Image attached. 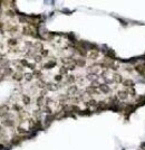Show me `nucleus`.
<instances>
[{"label": "nucleus", "instance_id": "1", "mask_svg": "<svg viewBox=\"0 0 145 150\" xmlns=\"http://www.w3.org/2000/svg\"><path fill=\"white\" fill-rule=\"evenodd\" d=\"M22 31H24V34L25 35H29V36H34V37H37L38 35L35 34L36 31H35L30 26H26V27H24V29H22Z\"/></svg>", "mask_w": 145, "mask_h": 150}, {"label": "nucleus", "instance_id": "2", "mask_svg": "<svg viewBox=\"0 0 145 150\" xmlns=\"http://www.w3.org/2000/svg\"><path fill=\"white\" fill-rule=\"evenodd\" d=\"M117 98L118 100H122V101H125V100L128 99V93L126 90H123V91H118L117 93Z\"/></svg>", "mask_w": 145, "mask_h": 150}, {"label": "nucleus", "instance_id": "3", "mask_svg": "<svg viewBox=\"0 0 145 150\" xmlns=\"http://www.w3.org/2000/svg\"><path fill=\"white\" fill-rule=\"evenodd\" d=\"M134 69H135L138 74H141V75H144L145 74V65H143V64H137L136 66L134 67Z\"/></svg>", "mask_w": 145, "mask_h": 150}, {"label": "nucleus", "instance_id": "4", "mask_svg": "<svg viewBox=\"0 0 145 150\" xmlns=\"http://www.w3.org/2000/svg\"><path fill=\"white\" fill-rule=\"evenodd\" d=\"M113 82H115V83H123L124 80H123V76L118 73H114L113 74Z\"/></svg>", "mask_w": 145, "mask_h": 150}, {"label": "nucleus", "instance_id": "5", "mask_svg": "<svg viewBox=\"0 0 145 150\" xmlns=\"http://www.w3.org/2000/svg\"><path fill=\"white\" fill-rule=\"evenodd\" d=\"M123 85L126 87V89H129V87H134V82L131 80V78H127V80H124Z\"/></svg>", "mask_w": 145, "mask_h": 150}, {"label": "nucleus", "instance_id": "6", "mask_svg": "<svg viewBox=\"0 0 145 150\" xmlns=\"http://www.w3.org/2000/svg\"><path fill=\"white\" fill-rule=\"evenodd\" d=\"M109 105H107V102L105 101H101L97 103V109L98 110H104V109H108Z\"/></svg>", "mask_w": 145, "mask_h": 150}, {"label": "nucleus", "instance_id": "7", "mask_svg": "<svg viewBox=\"0 0 145 150\" xmlns=\"http://www.w3.org/2000/svg\"><path fill=\"white\" fill-rule=\"evenodd\" d=\"M99 90H101V92H103V93H109L111 89H109V86L107 85V84H101V85H99Z\"/></svg>", "mask_w": 145, "mask_h": 150}, {"label": "nucleus", "instance_id": "8", "mask_svg": "<svg viewBox=\"0 0 145 150\" xmlns=\"http://www.w3.org/2000/svg\"><path fill=\"white\" fill-rule=\"evenodd\" d=\"M22 76H24V75H22L20 72H17V73H15L12 75V78H13V80H16V81H21Z\"/></svg>", "mask_w": 145, "mask_h": 150}, {"label": "nucleus", "instance_id": "9", "mask_svg": "<svg viewBox=\"0 0 145 150\" xmlns=\"http://www.w3.org/2000/svg\"><path fill=\"white\" fill-rule=\"evenodd\" d=\"M86 92H87V93H88V94H89V95L97 94V93H98V91L96 90V89H94V87H92V86H90V87H88V89L86 90Z\"/></svg>", "mask_w": 145, "mask_h": 150}, {"label": "nucleus", "instance_id": "10", "mask_svg": "<svg viewBox=\"0 0 145 150\" xmlns=\"http://www.w3.org/2000/svg\"><path fill=\"white\" fill-rule=\"evenodd\" d=\"M98 57V51H92L89 54V58L90 60H96Z\"/></svg>", "mask_w": 145, "mask_h": 150}, {"label": "nucleus", "instance_id": "11", "mask_svg": "<svg viewBox=\"0 0 145 150\" xmlns=\"http://www.w3.org/2000/svg\"><path fill=\"white\" fill-rule=\"evenodd\" d=\"M74 64L77 65V66H84L85 65V60L79 58V60H74Z\"/></svg>", "mask_w": 145, "mask_h": 150}, {"label": "nucleus", "instance_id": "12", "mask_svg": "<svg viewBox=\"0 0 145 150\" xmlns=\"http://www.w3.org/2000/svg\"><path fill=\"white\" fill-rule=\"evenodd\" d=\"M55 65H56V62L52 60V62H49V63H47V64H45L44 67H45V69H51V67H54Z\"/></svg>", "mask_w": 145, "mask_h": 150}, {"label": "nucleus", "instance_id": "13", "mask_svg": "<svg viewBox=\"0 0 145 150\" xmlns=\"http://www.w3.org/2000/svg\"><path fill=\"white\" fill-rule=\"evenodd\" d=\"M37 105H38V107L44 105V95H40L38 99H37Z\"/></svg>", "mask_w": 145, "mask_h": 150}, {"label": "nucleus", "instance_id": "14", "mask_svg": "<svg viewBox=\"0 0 145 150\" xmlns=\"http://www.w3.org/2000/svg\"><path fill=\"white\" fill-rule=\"evenodd\" d=\"M126 91H127L128 95L131 94L132 96H135V94H136V92H135V89H134V87H129V89H126Z\"/></svg>", "mask_w": 145, "mask_h": 150}, {"label": "nucleus", "instance_id": "15", "mask_svg": "<svg viewBox=\"0 0 145 150\" xmlns=\"http://www.w3.org/2000/svg\"><path fill=\"white\" fill-rule=\"evenodd\" d=\"M77 51H78V54L81 56H86L87 55V51H86V49H83V48H77Z\"/></svg>", "mask_w": 145, "mask_h": 150}, {"label": "nucleus", "instance_id": "16", "mask_svg": "<svg viewBox=\"0 0 145 150\" xmlns=\"http://www.w3.org/2000/svg\"><path fill=\"white\" fill-rule=\"evenodd\" d=\"M21 139H22L21 137H15L12 139V141H11V142H12V145H18L19 142L21 141Z\"/></svg>", "mask_w": 145, "mask_h": 150}, {"label": "nucleus", "instance_id": "17", "mask_svg": "<svg viewBox=\"0 0 145 150\" xmlns=\"http://www.w3.org/2000/svg\"><path fill=\"white\" fill-rule=\"evenodd\" d=\"M97 103L95 100H89L88 102H87V105H89V107H97Z\"/></svg>", "mask_w": 145, "mask_h": 150}, {"label": "nucleus", "instance_id": "18", "mask_svg": "<svg viewBox=\"0 0 145 150\" xmlns=\"http://www.w3.org/2000/svg\"><path fill=\"white\" fill-rule=\"evenodd\" d=\"M4 125H7V127H12V125H13V121H11V120H4Z\"/></svg>", "mask_w": 145, "mask_h": 150}, {"label": "nucleus", "instance_id": "19", "mask_svg": "<svg viewBox=\"0 0 145 150\" xmlns=\"http://www.w3.org/2000/svg\"><path fill=\"white\" fill-rule=\"evenodd\" d=\"M22 101H24L25 104H29V103H30V98H29V96H27V95H24V96H22Z\"/></svg>", "mask_w": 145, "mask_h": 150}, {"label": "nucleus", "instance_id": "20", "mask_svg": "<svg viewBox=\"0 0 145 150\" xmlns=\"http://www.w3.org/2000/svg\"><path fill=\"white\" fill-rule=\"evenodd\" d=\"M67 72H68V69H67V67H65V66H63V67L59 69V74H60V75H61V74H66Z\"/></svg>", "mask_w": 145, "mask_h": 150}, {"label": "nucleus", "instance_id": "21", "mask_svg": "<svg viewBox=\"0 0 145 150\" xmlns=\"http://www.w3.org/2000/svg\"><path fill=\"white\" fill-rule=\"evenodd\" d=\"M37 85H38V87H41V89H44V87H46V86H47V84H46L45 82H43V81H38Z\"/></svg>", "mask_w": 145, "mask_h": 150}, {"label": "nucleus", "instance_id": "22", "mask_svg": "<svg viewBox=\"0 0 145 150\" xmlns=\"http://www.w3.org/2000/svg\"><path fill=\"white\" fill-rule=\"evenodd\" d=\"M76 91H77L76 86H72V87H69V89H68V93H69V94H72V93H75Z\"/></svg>", "mask_w": 145, "mask_h": 150}, {"label": "nucleus", "instance_id": "23", "mask_svg": "<svg viewBox=\"0 0 145 150\" xmlns=\"http://www.w3.org/2000/svg\"><path fill=\"white\" fill-rule=\"evenodd\" d=\"M47 89H48V90H51V91H55V90H57L58 87H57L56 85H54V84H48Z\"/></svg>", "mask_w": 145, "mask_h": 150}, {"label": "nucleus", "instance_id": "24", "mask_svg": "<svg viewBox=\"0 0 145 150\" xmlns=\"http://www.w3.org/2000/svg\"><path fill=\"white\" fill-rule=\"evenodd\" d=\"M25 76H26V80H27V81H30V80L34 77V75H32V73H27V74H25Z\"/></svg>", "mask_w": 145, "mask_h": 150}, {"label": "nucleus", "instance_id": "25", "mask_svg": "<svg viewBox=\"0 0 145 150\" xmlns=\"http://www.w3.org/2000/svg\"><path fill=\"white\" fill-rule=\"evenodd\" d=\"M72 82H75V76L70 75V76H68V78H67V83H72Z\"/></svg>", "mask_w": 145, "mask_h": 150}, {"label": "nucleus", "instance_id": "26", "mask_svg": "<svg viewBox=\"0 0 145 150\" xmlns=\"http://www.w3.org/2000/svg\"><path fill=\"white\" fill-rule=\"evenodd\" d=\"M32 75H34V76H38V78H39V76H41V73H40L39 71H36V69H35L34 72H32Z\"/></svg>", "mask_w": 145, "mask_h": 150}, {"label": "nucleus", "instance_id": "27", "mask_svg": "<svg viewBox=\"0 0 145 150\" xmlns=\"http://www.w3.org/2000/svg\"><path fill=\"white\" fill-rule=\"evenodd\" d=\"M8 44L10 45V46H11V45L13 46V45H16V44H17V40H16V39H9Z\"/></svg>", "mask_w": 145, "mask_h": 150}, {"label": "nucleus", "instance_id": "28", "mask_svg": "<svg viewBox=\"0 0 145 150\" xmlns=\"http://www.w3.org/2000/svg\"><path fill=\"white\" fill-rule=\"evenodd\" d=\"M55 80H56V81H61V80H63V77H61L60 74H58V75H56V76H55Z\"/></svg>", "mask_w": 145, "mask_h": 150}, {"label": "nucleus", "instance_id": "29", "mask_svg": "<svg viewBox=\"0 0 145 150\" xmlns=\"http://www.w3.org/2000/svg\"><path fill=\"white\" fill-rule=\"evenodd\" d=\"M18 131H19V133H27V131H26L25 129H22V128H18Z\"/></svg>", "mask_w": 145, "mask_h": 150}, {"label": "nucleus", "instance_id": "30", "mask_svg": "<svg viewBox=\"0 0 145 150\" xmlns=\"http://www.w3.org/2000/svg\"><path fill=\"white\" fill-rule=\"evenodd\" d=\"M46 55H48V51L47 49H43L41 51V56H46Z\"/></svg>", "mask_w": 145, "mask_h": 150}, {"label": "nucleus", "instance_id": "31", "mask_svg": "<svg viewBox=\"0 0 145 150\" xmlns=\"http://www.w3.org/2000/svg\"><path fill=\"white\" fill-rule=\"evenodd\" d=\"M41 58H43V56H36V57H35L36 62H40V60H41Z\"/></svg>", "mask_w": 145, "mask_h": 150}, {"label": "nucleus", "instance_id": "32", "mask_svg": "<svg viewBox=\"0 0 145 150\" xmlns=\"http://www.w3.org/2000/svg\"><path fill=\"white\" fill-rule=\"evenodd\" d=\"M1 26H2V25H1V22H0V27H1Z\"/></svg>", "mask_w": 145, "mask_h": 150}]
</instances>
